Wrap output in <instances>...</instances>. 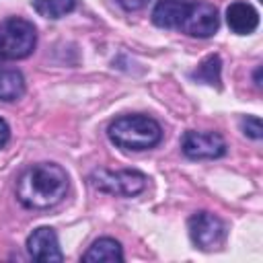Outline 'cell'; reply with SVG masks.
Wrapping results in <instances>:
<instances>
[{"instance_id": "cell-11", "label": "cell", "mask_w": 263, "mask_h": 263, "mask_svg": "<svg viewBox=\"0 0 263 263\" xmlns=\"http://www.w3.org/2000/svg\"><path fill=\"white\" fill-rule=\"evenodd\" d=\"M82 261L97 263V261H123V249L115 238H99L95 240L88 251L82 255Z\"/></svg>"}, {"instance_id": "cell-14", "label": "cell", "mask_w": 263, "mask_h": 263, "mask_svg": "<svg viewBox=\"0 0 263 263\" xmlns=\"http://www.w3.org/2000/svg\"><path fill=\"white\" fill-rule=\"evenodd\" d=\"M220 70H222V62H220V58L218 55H210V58H205L199 66H197V70L191 74L195 80H199V82H205V84H220Z\"/></svg>"}, {"instance_id": "cell-6", "label": "cell", "mask_w": 263, "mask_h": 263, "mask_svg": "<svg viewBox=\"0 0 263 263\" xmlns=\"http://www.w3.org/2000/svg\"><path fill=\"white\" fill-rule=\"evenodd\" d=\"M181 150L187 158H220L226 154V142L216 132H195L189 129L181 138Z\"/></svg>"}, {"instance_id": "cell-15", "label": "cell", "mask_w": 263, "mask_h": 263, "mask_svg": "<svg viewBox=\"0 0 263 263\" xmlns=\"http://www.w3.org/2000/svg\"><path fill=\"white\" fill-rule=\"evenodd\" d=\"M240 127H242V134L245 136H249V138H253V140H261V119L259 117H253V115H247V117H242L240 119Z\"/></svg>"}, {"instance_id": "cell-9", "label": "cell", "mask_w": 263, "mask_h": 263, "mask_svg": "<svg viewBox=\"0 0 263 263\" xmlns=\"http://www.w3.org/2000/svg\"><path fill=\"white\" fill-rule=\"evenodd\" d=\"M193 0H158L152 8V23L162 29H179Z\"/></svg>"}, {"instance_id": "cell-17", "label": "cell", "mask_w": 263, "mask_h": 263, "mask_svg": "<svg viewBox=\"0 0 263 263\" xmlns=\"http://www.w3.org/2000/svg\"><path fill=\"white\" fill-rule=\"evenodd\" d=\"M10 140V127L6 125L4 119H0V148L6 146V142Z\"/></svg>"}, {"instance_id": "cell-12", "label": "cell", "mask_w": 263, "mask_h": 263, "mask_svg": "<svg viewBox=\"0 0 263 263\" xmlns=\"http://www.w3.org/2000/svg\"><path fill=\"white\" fill-rule=\"evenodd\" d=\"M25 95V78L14 68L0 66V101L12 103Z\"/></svg>"}, {"instance_id": "cell-1", "label": "cell", "mask_w": 263, "mask_h": 263, "mask_svg": "<svg viewBox=\"0 0 263 263\" xmlns=\"http://www.w3.org/2000/svg\"><path fill=\"white\" fill-rule=\"evenodd\" d=\"M68 191V175L55 162H37L27 166L16 181V199L29 210H47L58 205Z\"/></svg>"}, {"instance_id": "cell-10", "label": "cell", "mask_w": 263, "mask_h": 263, "mask_svg": "<svg viewBox=\"0 0 263 263\" xmlns=\"http://www.w3.org/2000/svg\"><path fill=\"white\" fill-rule=\"evenodd\" d=\"M226 23L236 35H249L259 27V12L247 2H232L226 8Z\"/></svg>"}, {"instance_id": "cell-13", "label": "cell", "mask_w": 263, "mask_h": 263, "mask_svg": "<svg viewBox=\"0 0 263 263\" xmlns=\"http://www.w3.org/2000/svg\"><path fill=\"white\" fill-rule=\"evenodd\" d=\"M31 4L45 18H62L76 8V0H31Z\"/></svg>"}, {"instance_id": "cell-8", "label": "cell", "mask_w": 263, "mask_h": 263, "mask_svg": "<svg viewBox=\"0 0 263 263\" xmlns=\"http://www.w3.org/2000/svg\"><path fill=\"white\" fill-rule=\"evenodd\" d=\"M27 251L35 261H41V263H51V261H62L64 259L58 234L49 226H39L29 234Z\"/></svg>"}, {"instance_id": "cell-3", "label": "cell", "mask_w": 263, "mask_h": 263, "mask_svg": "<svg viewBox=\"0 0 263 263\" xmlns=\"http://www.w3.org/2000/svg\"><path fill=\"white\" fill-rule=\"evenodd\" d=\"M37 45V33L33 23L10 16L0 23V58L4 60H23L33 53Z\"/></svg>"}, {"instance_id": "cell-4", "label": "cell", "mask_w": 263, "mask_h": 263, "mask_svg": "<svg viewBox=\"0 0 263 263\" xmlns=\"http://www.w3.org/2000/svg\"><path fill=\"white\" fill-rule=\"evenodd\" d=\"M146 175L134 168L123 171H109V168H97L90 173V183L95 189L109 193V195H123L134 197L146 189Z\"/></svg>"}, {"instance_id": "cell-2", "label": "cell", "mask_w": 263, "mask_h": 263, "mask_svg": "<svg viewBox=\"0 0 263 263\" xmlns=\"http://www.w3.org/2000/svg\"><path fill=\"white\" fill-rule=\"evenodd\" d=\"M109 140L125 150H148L162 140V127L148 115H121L107 127Z\"/></svg>"}, {"instance_id": "cell-5", "label": "cell", "mask_w": 263, "mask_h": 263, "mask_svg": "<svg viewBox=\"0 0 263 263\" xmlns=\"http://www.w3.org/2000/svg\"><path fill=\"white\" fill-rule=\"evenodd\" d=\"M189 236L197 249L212 251L222 245L226 236V226L218 216L210 212H197L189 218Z\"/></svg>"}, {"instance_id": "cell-7", "label": "cell", "mask_w": 263, "mask_h": 263, "mask_svg": "<svg viewBox=\"0 0 263 263\" xmlns=\"http://www.w3.org/2000/svg\"><path fill=\"white\" fill-rule=\"evenodd\" d=\"M220 27V18H218V10L214 4L203 2V0H193L191 8L185 16V21L181 23V31H185L191 37H212Z\"/></svg>"}, {"instance_id": "cell-16", "label": "cell", "mask_w": 263, "mask_h": 263, "mask_svg": "<svg viewBox=\"0 0 263 263\" xmlns=\"http://www.w3.org/2000/svg\"><path fill=\"white\" fill-rule=\"evenodd\" d=\"M117 4L123 8V10H140V8H144L146 4H148V0H117Z\"/></svg>"}]
</instances>
